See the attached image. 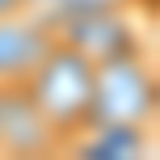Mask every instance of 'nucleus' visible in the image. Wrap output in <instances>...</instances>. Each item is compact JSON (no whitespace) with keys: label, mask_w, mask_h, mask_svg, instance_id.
Returning <instances> with one entry per match:
<instances>
[{"label":"nucleus","mask_w":160,"mask_h":160,"mask_svg":"<svg viewBox=\"0 0 160 160\" xmlns=\"http://www.w3.org/2000/svg\"><path fill=\"white\" fill-rule=\"evenodd\" d=\"M93 88H97V63L55 38L25 80V93L38 105L42 122L55 139V152H68L93 127Z\"/></svg>","instance_id":"nucleus-1"},{"label":"nucleus","mask_w":160,"mask_h":160,"mask_svg":"<svg viewBox=\"0 0 160 160\" xmlns=\"http://www.w3.org/2000/svg\"><path fill=\"white\" fill-rule=\"evenodd\" d=\"M55 42L51 21H34L30 13L0 17V84H25L47 47Z\"/></svg>","instance_id":"nucleus-5"},{"label":"nucleus","mask_w":160,"mask_h":160,"mask_svg":"<svg viewBox=\"0 0 160 160\" xmlns=\"http://www.w3.org/2000/svg\"><path fill=\"white\" fill-rule=\"evenodd\" d=\"M30 0H0V17H17V13H30Z\"/></svg>","instance_id":"nucleus-6"},{"label":"nucleus","mask_w":160,"mask_h":160,"mask_svg":"<svg viewBox=\"0 0 160 160\" xmlns=\"http://www.w3.org/2000/svg\"><path fill=\"white\" fill-rule=\"evenodd\" d=\"M55 152L38 105L25 84H0V156H47Z\"/></svg>","instance_id":"nucleus-4"},{"label":"nucleus","mask_w":160,"mask_h":160,"mask_svg":"<svg viewBox=\"0 0 160 160\" xmlns=\"http://www.w3.org/2000/svg\"><path fill=\"white\" fill-rule=\"evenodd\" d=\"M30 4H59V0H30Z\"/></svg>","instance_id":"nucleus-7"},{"label":"nucleus","mask_w":160,"mask_h":160,"mask_svg":"<svg viewBox=\"0 0 160 160\" xmlns=\"http://www.w3.org/2000/svg\"><path fill=\"white\" fill-rule=\"evenodd\" d=\"M156 68L143 55V47L114 55L97 63L93 88V127H122V131H148L156 122Z\"/></svg>","instance_id":"nucleus-2"},{"label":"nucleus","mask_w":160,"mask_h":160,"mask_svg":"<svg viewBox=\"0 0 160 160\" xmlns=\"http://www.w3.org/2000/svg\"><path fill=\"white\" fill-rule=\"evenodd\" d=\"M47 21H51L59 42L76 47L93 63H105L114 55H127V51L143 47L131 17L122 13V4H68L59 17H47Z\"/></svg>","instance_id":"nucleus-3"}]
</instances>
